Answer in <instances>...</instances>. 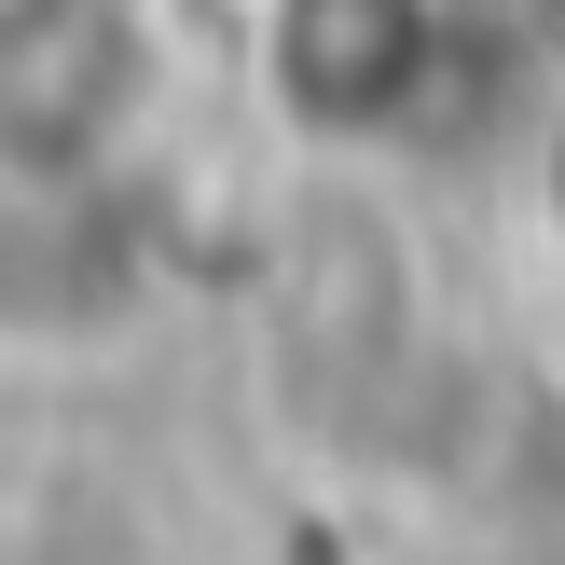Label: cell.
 I'll return each mask as SVG.
<instances>
[{"mask_svg": "<svg viewBox=\"0 0 565 565\" xmlns=\"http://www.w3.org/2000/svg\"><path fill=\"white\" fill-rule=\"evenodd\" d=\"M263 125L318 166H386L456 83V0H248Z\"/></svg>", "mask_w": 565, "mask_h": 565, "instance_id": "6da1fadb", "label": "cell"}, {"mask_svg": "<svg viewBox=\"0 0 565 565\" xmlns=\"http://www.w3.org/2000/svg\"><path fill=\"white\" fill-rule=\"evenodd\" d=\"M166 110L138 0H0V180H125Z\"/></svg>", "mask_w": 565, "mask_h": 565, "instance_id": "7a4b0ae2", "label": "cell"}]
</instances>
